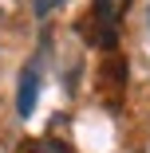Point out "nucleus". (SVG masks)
I'll return each instance as SVG.
<instances>
[{
	"instance_id": "f257e3e1",
	"label": "nucleus",
	"mask_w": 150,
	"mask_h": 153,
	"mask_svg": "<svg viewBox=\"0 0 150 153\" xmlns=\"http://www.w3.org/2000/svg\"><path fill=\"white\" fill-rule=\"evenodd\" d=\"M36 102H40V71L36 67H24L20 90H16V114L20 118H32L36 114Z\"/></svg>"
},
{
	"instance_id": "f03ea898",
	"label": "nucleus",
	"mask_w": 150,
	"mask_h": 153,
	"mask_svg": "<svg viewBox=\"0 0 150 153\" xmlns=\"http://www.w3.org/2000/svg\"><path fill=\"white\" fill-rule=\"evenodd\" d=\"M127 8H130V0H95V20H99V32H115Z\"/></svg>"
},
{
	"instance_id": "7ed1b4c3",
	"label": "nucleus",
	"mask_w": 150,
	"mask_h": 153,
	"mask_svg": "<svg viewBox=\"0 0 150 153\" xmlns=\"http://www.w3.org/2000/svg\"><path fill=\"white\" fill-rule=\"evenodd\" d=\"M32 153H71V149H67V141H59V137H40Z\"/></svg>"
},
{
	"instance_id": "20e7f679",
	"label": "nucleus",
	"mask_w": 150,
	"mask_h": 153,
	"mask_svg": "<svg viewBox=\"0 0 150 153\" xmlns=\"http://www.w3.org/2000/svg\"><path fill=\"white\" fill-rule=\"evenodd\" d=\"M59 4H67V0H36V16H47V12L59 8Z\"/></svg>"
}]
</instances>
